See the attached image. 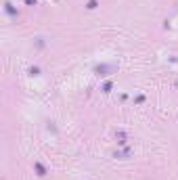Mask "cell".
Returning a JSON list of instances; mask_svg holds the SVG:
<instances>
[{
  "label": "cell",
  "mask_w": 178,
  "mask_h": 180,
  "mask_svg": "<svg viewBox=\"0 0 178 180\" xmlns=\"http://www.w3.org/2000/svg\"><path fill=\"white\" fill-rule=\"evenodd\" d=\"M94 71L96 73H99V76H111V73H115L117 71V65H113V63H111V65H96L94 67Z\"/></svg>",
  "instance_id": "cell-1"
},
{
  "label": "cell",
  "mask_w": 178,
  "mask_h": 180,
  "mask_svg": "<svg viewBox=\"0 0 178 180\" xmlns=\"http://www.w3.org/2000/svg\"><path fill=\"white\" fill-rule=\"evenodd\" d=\"M128 155H130V149H124V151L115 153V157H120V159H128Z\"/></svg>",
  "instance_id": "cell-2"
},
{
  "label": "cell",
  "mask_w": 178,
  "mask_h": 180,
  "mask_svg": "<svg viewBox=\"0 0 178 180\" xmlns=\"http://www.w3.org/2000/svg\"><path fill=\"white\" fill-rule=\"evenodd\" d=\"M36 172H38V176H44V174H46V170H44V166H42V163H36Z\"/></svg>",
  "instance_id": "cell-3"
},
{
  "label": "cell",
  "mask_w": 178,
  "mask_h": 180,
  "mask_svg": "<svg viewBox=\"0 0 178 180\" xmlns=\"http://www.w3.org/2000/svg\"><path fill=\"white\" fill-rule=\"evenodd\" d=\"M4 7H7V13H8V15H17V11L13 8V4H11V2H7Z\"/></svg>",
  "instance_id": "cell-4"
},
{
  "label": "cell",
  "mask_w": 178,
  "mask_h": 180,
  "mask_svg": "<svg viewBox=\"0 0 178 180\" xmlns=\"http://www.w3.org/2000/svg\"><path fill=\"white\" fill-rule=\"evenodd\" d=\"M86 8H90V11H94V8H96V0H88V4H86Z\"/></svg>",
  "instance_id": "cell-5"
},
{
  "label": "cell",
  "mask_w": 178,
  "mask_h": 180,
  "mask_svg": "<svg viewBox=\"0 0 178 180\" xmlns=\"http://www.w3.org/2000/svg\"><path fill=\"white\" fill-rule=\"evenodd\" d=\"M38 71H40L38 67H32V69H29V73H32V76H38Z\"/></svg>",
  "instance_id": "cell-6"
},
{
  "label": "cell",
  "mask_w": 178,
  "mask_h": 180,
  "mask_svg": "<svg viewBox=\"0 0 178 180\" xmlns=\"http://www.w3.org/2000/svg\"><path fill=\"white\" fill-rule=\"evenodd\" d=\"M109 90H111V84L107 82V84H105V86H103V92H109Z\"/></svg>",
  "instance_id": "cell-7"
},
{
  "label": "cell",
  "mask_w": 178,
  "mask_h": 180,
  "mask_svg": "<svg viewBox=\"0 0 178 180\" xmlns=\"http://www.w3.org/2000/svg\"><path fill=\"white\" fill-rule=\"evenodd\" d=\"M25 4H29V7H32V4H36V0H25Z\"/></svg>",
  "instance_id": "cell-8"
}]
</instances>
